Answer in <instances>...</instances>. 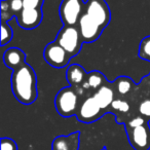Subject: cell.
Returning <instances> with one entry per match:
<instances>
[{
  "instance_id": "11",
  "label": "cell",
  "mask_w": 150,
  "mask_h": 150,
  "mask_svg": "<svg viewBox=\"0 0 150 150\" xmlns=\"http://www.w3.org/2000/svg\"><path fill=\"white\" fill-rule=\"evenodd\" d=\"M80 145V132H74L69 135H61L54 139L52 150H78Z\"/></svg>"
},
{
  "instance_id": "14",
  "label": "cell",
  "mask_w": 150,
  "mask_h": 150,
  "mask_svg": "<svg viewBox=\"0 0 150 150\" xmlns=\"http://www.w3.org/2000/svg\"><path fill=\"white\" fill-rule=\"evenodd\" d=\"M26 54L19 47H11L3 54V62L9 69L16 70L26 62Z\"/></svg>"
},
{
  "instance_id": "1",
  "label": "cell",
  "mask_w": 150,
  "mask_h": 150,
  "mask_svg": "<svg viewBox=\"0 0 150 150\" xmlns=\"http://www.w3.org/2000/svg\"><path fill=\"white\" fill-rule=\"evenodd\" d=\"M11 90L15 98L24 105H30L37 99V76L34 69L27 63L13 70Z\"/></svg>"
},
{
  "instance_id": "17",
  "label": "cell",
  "mask_w": 150,
  "mask_h": 150,
  "mask_svg": "<svg viewBox=\"0 0 150 150\" xmlns=\"http://www.w3.org/2000/svg\"><path fill=\"white\" fill-rule=\"evenodd\" d=\"M110 111L113 113H118V114H127L129 113L131 106L125 100H120V99H115L110 106Z\"/></svg>"
},
{
  "instance_id": "25",
  "label": "cell",
  "mask_w": 150,
  "mask_h": 150,
  "mask_svg": "<svg viewBox=\"0 0 150 150\" xmlns=\"http://www.w3.org/2000/svg\"><path fill=\"white\" fill-rule=\"evenodd\" d=\"M101 150H107V149H106V148L104 147V148H103V149H101Z\"/></svg>"
},
{
  "instance_id": "9",
  "label": "cell",
  "mask_w": 150,
  "mask_h": 150,
  "mask_svg": "<svg viewBox=\"0 0 150 150\" xmlns=\"http://www.w3.org/2000/svg\"><path fill=\"white\" fill-rule=\"evenodd\" d=\"M129 144L135 150L150 149V127L148 122L139 127L125 129Z\"/></svg>"
},
{
  "instance_id": "3",
  "label": "cell",
  "mask_w": 150,
  "mask_h": 150,
  "mask_svg": "<svg viewBox=\"0 0 150 150\" xmlns=\"http://www.w3.org/2000/svg\"><path fill=\"white\" fill-rule=\"evenodd\" d=\"M54 41L60 44L71 58L77 56L84 43L77 26H63L59 31Z\"/></svg>"
},
{
  "instance_id": "22",
  "label": "cell",
  "mask_w": 150,
  "mask_h": 150,
  "mask_svg": "<svg viewBox=\"0 0 150 150\" xmlns=\"http://www.w3.org/2000/svg\"><path fill=\"white\" fill-rule=\"evenodd\" d=\"M0 144L1 150H18V144L11 138H2Z\"/></svg>"
},
{
  "instance_id": "15",
  "label": "cell",
  "mask_w": 150,
  "mask_h": 150,
  "mask_svg": "<svg viewBox=\"0 0 150 150\" xmlns=\"http://www.w3.org/2000/svg\"><path fill=\"white\" fill-rule=\"evenodd\" d=\"M113 90L118 96H127L136 88V83L127 76H119L112 82Z\"/></svg>"
},
{
  "instance_id": "21",
  "label": "cell",
  "mask_w": 150,
  "mask_h": 150,
  "mask_svg": "<svg viewBox=\"0 0 150 150\" xmlns=\"http://www.w3.org/2000/svg\"><path fill=\"white\" fill-rule=\"evenodd\" d=\"M139 113L141 116L150 121V99H145L140 103Z\"/></svg>"
},
{
  "instance_id": "5",
  "label": "cell",
  "mask_w": 150,
  "mask_h": 150,
  "mask_svg": "<svg viewBox=\"0 0 150 150\" xmlns=\"http://www.w3.org/2000/svg\"><path fill=\"white\" fill-rule=\"evenodd\" d=\"M84 11L94 19L102 29H105L111 21L110 7L105 0H88Z\"/></svg>"
},
{
  "instance_id": "20",
  "label": "cell",
  "mask_w": 150,
  "mask_h": 150,
  "mask_svg": "<svg viewBox=\"0 0 150 150\" xmlns=\"http://www.w3.org/2000/svg\"><path fill=\"white\" fill-rule=\"evenodd\" d=\"M1 9H0V15H1V22H6L11 21V19L15 18V15L13 13L11 8V4H9V0H1Z\"/></svg>"
},
{
  "instance_id": "6",
  "label": "cell",
  "mask_w": 150,
  "mask_h": 150,
  "mask_svg": "<svg viewBox=\"0 0 150 150\" xmlns=\"http://www.w3.org/2000/svg\"><path fill=\"white\" fill-rule=\"evenodd\" d=\"M43 57L48 65L58 69L67 67L70 63V60L72 59L70 54L54 40L46 44L43 50Z\"/></svg>"
},
{
  "instance_id": "12",
  "label": "cell",
  "mask_w": 150,
  "mask_h": 150,
  "mask_svg": "<svg viewBox=\"0 0 150 150\" xmlns=\"http://www.w3.org/2000/svg\"><path fill=\"white\" fill-rule=\"evenodd\" d=\"M88 73L84 68L78 64H72L67 68L66 78L70 86L74 88L76 91L81 90L82 86L86 82Z\"/></svg>"
},
{
  "instance_id": "7",
  "label": "cell",
  "mask_w": 150,
  "mask_h": 150,
  "mask_svg": "<svg viewBox=\"0 0 150 150\" xmlns=\"http://www.w3.org/2000/svg\"><path fill=\"white\" fill-rule=\"evenodd\" d=\"M105 111L100 107V105L97 103L94 97H88L84 99L78 107L77 113H76V118L80 122L91 123L98 120L102 117Z\"/></svg>"
},
{
  "instance_id": "16",
  "label": "cell",
  "mask_w": 150,
  "mask_h": 150,
  "mask_svg": "<svg viewBox=\"0 0 150 150\" xmlns=\"http://www.w3.org/2000/svg\"><path fill=\"white\" fill-rule=\"evenodd\" d=\"M107 82L106 78L103 75V73H101L100 71L94 70L92 72L88 73V76H86V82L82 86V91L83 90H94L96 92L97 90L101 88L102 86H104Z\"/></svg>"
},
{
  "instance_id": "19",
  "label": "cell",
  "mask_w": 150,
  "mask_h": 150,
  "mask_svg": "<svg viewBox=\"0 0 150 150\" xmlns=\"http://www.w3.org/2000/svg\"><path fill=\"white\" fill-rule=\"evenodd\" d=\"M13 36V31L6 22H1V46H5L11 41Z\"/></svg>"
},
{
  "instance_id": "8",
  "label": "cell",
  "mask_w": 150,
  "mask_h": 150,
  "mask_svg": "<svg viewBox=\"0 0 150 150\" xmlns=\"http://www.w3.org/2000/svg\"><path fill=\"white\" fill-rule=\"evenodd\" d=\"M77 28L84 43L95 42L104 31V29H102L101 26L94 19H92L86 11H83L77 23Z\"/></svg>"
},
{
  "instance_id": "4",
  "label": "cell",
  "mask_w": 150,
  "mask_h": 150,
  "mask_svg": "<svg viewBox=\"0 0 150 150\" xmlns=\"http://www.w3.org/2000/svg\"><path fill=\"white\" fill-rule=\"evenodd\" d=\"M86 8L83 0H62L59 8L60 18L65 26H77Z\"/></svg>"
},
{
  "instance_id": "2",
  "label": "cell",
  "mask_w": 150,
  "mask_h": 150,
  "mask_svg": "<svg viewBox=\"0 0 150 150\" xmlns=\"http://www.w3.org/2000/svg\"><path fill=\"white\" fill-rule=\"evenodd\" d=\"M79 104L77 91L72 86L61 88L54 97V107L62 117H72L76 115Z\"/></svg>"
},
{
  "instance_id": "10",
  "label": "cell",
  "mask_w": 150,
  "mask_h": 150,
  "mask_svg": "<svg viewBox=\"0 0 150 150\" xmlns=\"http://www.w3.org/2000/svg\"><path fill=\"white\" fill-rule=\"evenodd\" d=\"M43 13L39 8H25L17 16V22L21 28L25 30H32L41 24Z\"/></svg>"
},
{
  "instance_id": "23",
  "label": "cell",
  "mask_w": 150,
  "mask_h": 150,
  "mask_svg": "<svg viewBox=\"0 0 150 150\" xmlns=\"http://www.w3.org/2000/svg\"><path fill=\"white\" fill-rule=\"evenodd\" d=\"M9 4H11V8L15 17H17L24 8V3L23 0H9Z\"/></svg>"
},
{
  "instance_id": "13",
  "label": "cell",
  "mask_w": 150,
  "mask_h": 150,
  "mask_svg": "<svg viewBox=\"0 0 150 150\" xmlns=\"http://www.w3.org/2000/svg\"><path fill=\"white\" fill-rule=\"evenodd\" d=\"M93 97L103 110L106 111L107 109H109L113 101L115 100V92L113 90L112 82L107 81L104 86H102L99 90L95 92Z\"/></svg>"
},
{
  "instance_id": "24",
  "label": "cell",
  "mask_w": 150,
  "mask_h": 150,
  "mask_svg": "<svg viewBox=\"0 0 150 150\" xmlns=\"http://www.w3.org/2000/svg\"><path fill=\"white\" fill-rule=\"evenodd\" d=\"M25 8H39L41 9L44 0H23Z\"/></svg>"
},
{
  "instance_id": "18",
  "label": "cell",
  "mask_w": 150,
  "mask_h": 150,
  "mask_svg": "<svg viewBox=\"0 0 150 150\" xmlns=\"http://www.w3.org/2000/svg\"><path fill=\"white\" fill-rule=\"evenodd\" d=\"M138 56L142 60L150 62V36H146L141 40Z\"/></svg>"
}]
</instances>
